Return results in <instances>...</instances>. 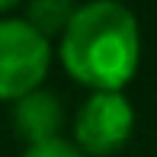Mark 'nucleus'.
Returning a JSON list of instances; mask_svg holds the SVG:
<instances>
[{"label": "nucleus", "mask_w": 157, "mask_h": 157, "mask_svg": "<svg viewBox=\"0 0 157 157\" xmlns=\"http://www.w3.org/2000/svg\"><path fill=\"white\" fill-rule=\"evenodd\" d=\"M61 125H64V106L58 93L52 90H32L23 99L13 103V132L26 141V144H42V141L61 138Z\"/></svg>", "instance_id": "20e7f679"}, {"label": "nucleus", "mask_w": 157, "mask_h": 157, "mask_svg": "<svg viewBox=\"0 0 157 157\" xmlns=\"http://www.w3.org/2000/svg\"><path fill=\"white\" fill-rule=\"evenodd\" d=\"M52 64V39L26 19H0V99H23L42 87Z\"/></svg>", "instance_id": "f03ea898"}, {"label": "nucleus", "mask_w": 157, "mask_h": 157, "mask_svg": "<svg viewBox=\"0 0 157 157\" xmlns=\"http://www.w3.org/2000/svg\"><path fill=\"white\" fill-rule=\"evenodd\" d=\"M74 13H77L74 0H29V6H26V23L35 26L45 39H52V35H61L67 29Z\"/></svg>", "instance_id": "39448f33"}, {"label": "nucleus", "mask_w": 157, "mask_h": 157, "mask_svg": "<svg viewBox=\"0 0 157 157\" xmlns=\"http://www.w3.org/2000/svg\"><path fill=\"white\" fill-rule=\"evenodd\" d=\"M116 3H122V0H116Z\"/></svg>", "instance_id": "6e6552de"}, {"label": "nucleus", "mask_w": 157, "mask_h": 157, "mask_svg": "<svg viewBox=\"0 0 157 157\" xmlns=\"http://www.w3.org/2000/svg\"><path fill=\"white\" fill-rule=\"evenodd\" d=\"M61 64L77 83L93 93H122L141 61L138 19L125 3H80L61 32Z\"/></svg>", "instance_id": "f257e3e1"}, {"label": "nucleus", "mask_w": 157, "mask_h": 157, "mask_svg": "<svg viewBox=\"0 0 157 157\" xmlns=\"http://www.w3.org/2000/svg\"><path fill=\"white\" fill-rule=\"evenodd\" d=\"M16 3H19V0H0V13H3V10H13Z\"/></svg>", "instance_id": "0eeeda50"}, {"label": "nucleus", "mask_w": 157, "mask_h": 157, "mask_svg": "<svg viewBox=\"0 0 157 157\" xmlns=\"http://www.w3.org/2000/svg\"><path fill=\"white\" fill-rule=\"evenodd\" d=\"M135 109L125 93H90L74 119V144L87 157H109L132 138Z\"/></svg>", "instance_id": "7ed1b4c3"}, {"label": "nucleus", "mask_w": 157, "mask_h": 157, "mask_svg": "<svg viewBox=\"0 0 157 157\" xmlns=\"http://www.w3.org/2000/svg\"><path fill=\"white\" fill-rule=\"evenodd\" d=\"M23 157H87V154L67 138H52V141H42V144L26 147Z\"/></svg>", "instance_id": "423d86ee"}]
</instances>
